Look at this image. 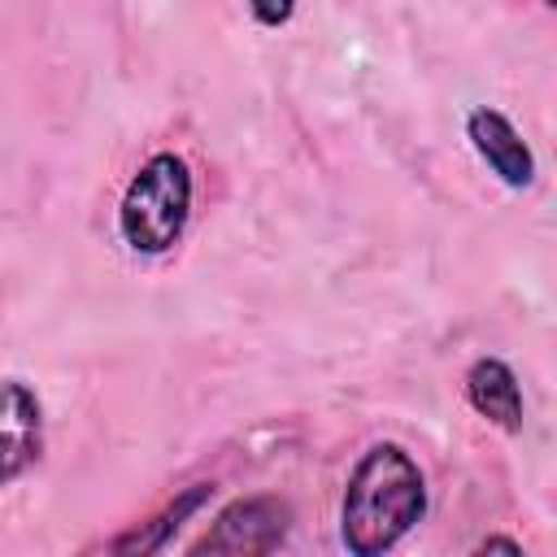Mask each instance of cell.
Listing matches in <instances>:
<instances>
[{
	"mask_svg": "<svg viewBox=\"0 0 557 557\" xmlns=\"http://www.w3.org/2000/svg\"><path fill=\"white\" fill-rule=\"evenodd\" d=\"M426 500L418 457L396 440H379L348 470L339 496V544L352 557H383L426 518Z\"/></svg>",
	"mask_w": 557,
	"mask_h": 557,
	"instance_id": "1",
	"label": "cell"
},
{
	"mask_svg": "<svg viewBox=\"0 0 557 557\" xmlns=\"http://www.w3.org/2000/svg\"><path fill=\"white\" fill-rule=\"evenodd\" d=\"M196 205V174L183 152H152L126 178L117 200V239L135 257H165L187 235Z\"/></svg>",
	"mask_w": 557,
	"mask_h": 557,
	"instance_id": "2",
	"label": "cell"
},
{
	"mask_svg": "<svg viewBox=\"0 0 557 557\" xmlns=\"http://www.w3.org/2000/svg\"><path fill=\"white\" fill-rule=\"evenodd\" d=\"M292 531V505L283 496H239L231 505H222L209 522V531L200 540H191L187 553H235V557H252V553H274Z\"/></svg>",
	"mask_w": 557,
	"mask_h": 557,
	"instance_id": "3",
	"label": "cell"
},
{
	"mask_svg": "<svg viewBox=\"0 0 557 557\" xmlns=\"http://www.w3.org/2000/svg\"><path fill=\"white\" fill-rule=\"evenodd\" d=\"M466 139H470L474 157L492 170L496 183H505L509 191L535 187V174H540L535 148H531L527 135L509 122V113H500V109H492V104H474V109L466 113Z\"/></svg>",
	"mask_w": 557,
	"mask_h": 557,
	"instance_id": "4",
	"label": "cell"
},
{
	"mask_svg": "<svg viewBox=\"0 0 557 557\" xmlns=\"http://www.w3.org/2000/svg\"><path fill=\"white\" fill-rule=\"evenodd\" d=\"M44 457V400L26 379H0V492Z\"/></svg>",
	"mask_w": 557,
	"mask_h": 557,
	"instance_id": "5",
	"label": "cell"
},
{
	"mask_svg": "<svg viewBox=\"0 0 557 557\" xmlns=\"http://www.w3.org/2000/svg\"><path fill=\"white\" fill-rule=\"evenodd\" d=\"M466 400L479 418H487L492 426H500L505 435H518L522 422H527V396H522V383L513 374V366L505 357H474L466 366Z\"/></svg>",
	"mask_w": 557,
	"mask_h": 557,
	"instance_id": "6",
	"label": "cell"
},
{
	"mask_svg": "<svg viewBox=\"0 0 557 557\" xmlns=\"http://www.w3.org/2000/svg\"><path fill=\"white\" fill-rule=\"evenodd\" d=\"M209 496H213V483H191V487H187V492H178L165 509H157L148 522L131 527L126 535L109 540L104 548H109V553H161V548H170V540L178 535V527H183L196 509H205V505H209Z\"/></svg>",
	"mask_w": 557,
	"mask_h": 557,
	"instance_id": "7",
	"label": "cell"
},
{
	"mask_svg": "<svg viewBox=\"0 0 557 557\" xmlns=\"http://www.w3.org/2000/svg\"><path fill=\"white\" fill-rule=\"evenodd\" d=\"M261 30H283L296 17V0H244Z\"/></svg>",
	"mask_w": 557,
	"mask_h": 557,
	"instance_id": "8",
	"label": "cell"
},
{
	"mask_svg": "<svg viewBox=\"0 0 557 557\" xmlns=\"http://www.w3.org/2000/svg\"><path fill=\"white\" fill-rule=\"evenodd\" d=\"M474 553H513V557H522V544L509 540V535H487V540L474 544Z\"/></svg>",
	"mask_w": 557,
	"mask_h": 557,
	"instance_id": "9",
	"label": "cell"
},
{
	"mask_svg": "<svg viewBox=\"0 0 557 557\" xmlns=\"http://www.w3.org/2000/svg\"><path fill=\"white\" fill-rule=\"evenodd\" d=\"M540 4H544V9H553V4H557V0H540Z\"/></svg>",
	"mask_w": 557,
	"mask_h": 557,
	"instance_id": "10",
	"label": "cell"
}]
</instances>
